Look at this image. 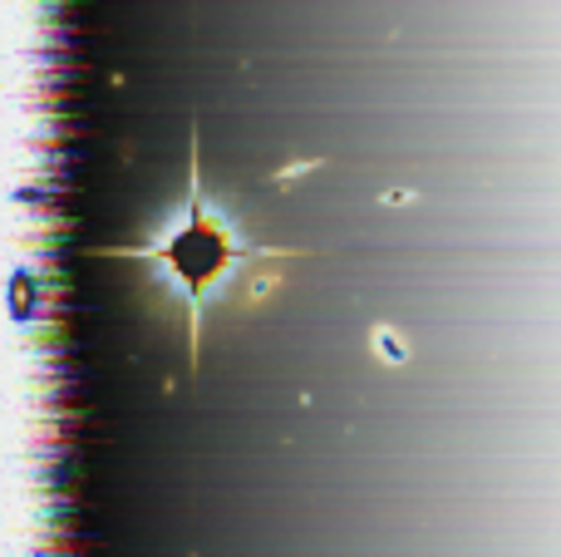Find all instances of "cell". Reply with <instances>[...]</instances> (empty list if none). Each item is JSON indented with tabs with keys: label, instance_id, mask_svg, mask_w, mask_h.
Returning <instances> with one entry per match:
<instances>
[{
	"label": "cell",
	"instance_id": "obj_1",
	"mask_svg": "<svg viewBox=\"0 0 561 557\" xmlns=\"http://www.w3.org/2000/svg\"><path fill=\"white\" fill-rule=\"evenodd\" d=\"M124 257L144 262L148 272H158L168 286H173V296L183 302V311H187V355H197L203 306L213 302V296H222L242 266L272 262V252L247 247L227 217L207 213L203 183H197V168H193V183H187V217H183V223H178L163 242L144 247V252H124Z\"/></svg>",
	"mask_w": 561,
	"mask_h": 557
}]
</instances>
